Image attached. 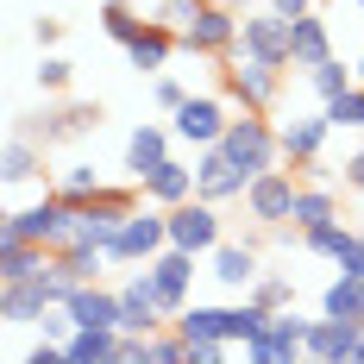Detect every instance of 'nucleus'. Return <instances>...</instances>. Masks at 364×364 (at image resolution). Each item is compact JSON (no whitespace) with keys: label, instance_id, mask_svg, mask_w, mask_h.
Returning <instances> with one entry per match:
<instances>
[{"label":"nucleus","instance_id":"46","mask_svg":"<svg viewBox=\"0 0 364 364\" xmlns=\"http://www.w3.org/2000/svg\"><path fill=\"white\" fill-rule=\"evenodd\" d=\"M352 6H364V0H352Z\"/></svg>","mask_w":364,"mask_h":364},{"label":"nucleus","instance_id":"17","mask_svg":"<svg viewBox=\"0 0 364 364\" xmlns=\"http://www.w3.org/2000/svg\"><path fill=\"white\" fill-rule=\"evenodd\" d=\"M208 277H214L226 295H252V283H257V239H239V245L220 239L214 252H208Z\"/></svg>","mask_w":364,"mask_h":364},{"label":"nucleus","instance_id":"33","mask_svg":"<svg viewBox=\"0 0 364 364\" xmlns=\"http://www.w3.org/2000/svg\"><path fill=\"white\" fill-rule=\"evenodd\" d=\"M327 113H333V126H339V132H364V82H352L346 95H333Z\"/></svg>","mask_w":364,"mask_h":364},{"label":"nucleus","instance_id":"40","mask_svg":"<svg viewBox=\"0 0 364 364\" xmlns=\"http://www.w3.org/2000/svg\"><path fill=\"white\" fill-rule=\"evenodd\" d=\"M32 38H38V50H50V44L63 38V19H38V26H32Z\"/></svg>","mask_w":364,"mask_h":364},{"label":"nucleus","instance_id":"27","mask_svg":"<svg viewBox=\"0 0 364 364\" xmlns=\"http://www.w3.org/2000/svg\"><path fill=\"white\" fill-rule=\"evenodd\" d=\"M170 327L182 333V339H226V327H232V308H208V301H195V308H182ZM232 346V339H226Z\"/></svg>","mask_w":364,"mask_h":364},{"label":"nucleus","instance_id":"23","mask_svg":"<svg viewBox=\"0 0 364 364\" xmlns=\"http://www.w3.org/2000/svg\"><path fill=\"white\" fill-rule=\"evenodd\" d=\"M50 264V245H32L19 232H0V283H19V277H38Z\"/></svg>","mask_w":364,"mask_h":364},{"label":"nucleus","instance_id":"13","mask_svg":"<svg viewBox=\"0 0 364 364\" xmlns=\"http://www.w3.org/2000/svg\"><path fill=\"white\" fill-rule=\"evenodd\" d=\"M245 182L252 176H245L220 145L195 151V195H201V201H220V208H226V201H245Z\"/></svg>","mask_w":364,"mask_h":364},{"label":"nucleus","instance_id":"45","mask_svg":"<svg viewBox=\"0 0 364 364\" xmlns=\"http://www.w3.org/2000/svg\"><path fill=\"white\" fill-rule=\"evenodd\" d=\"M352 364H364V339H358V358H352Z\"/></svg>","mask_w":364,"mask_h":364},{"label":"nucleus","instance_id":"14","mask_svg":"<svg viewBox=\"0 0 364 364\" xmlns=\"http://www.w3.org/2000/svg\"><path fill=\"white\" fill-rule=\"evenodd\" d=\"M170 132H176L182 145L208 151V145H220V132H226V107H220L214 95H188V101L170 113Z\"/></svg>","mask_w":364,"mask_h":364},{"label":"nucleus","instance_id":"25","mask_svg":"<svg viewBox=\"0 0 364 364\" xmlns=\"http://www.w3.org/2000/svg\"><path fill=\"white\" fill-rule=\"evenodd\" d=\"M50 301L32 289V277H19V283H0V321L6 327H38V314H44Z\"/></svg>","mask_w":364,"mask_h":364},{"label":"nucleus","instance_id":"29","mask_svg":"<svg viewBox=\"0 0 364 364\" xmlns=\"http://www.w3.org/2000/svg\"><path fill=\"white\" fill-rule=\"evenodd\" d=\"M101 188H107V182H101V170H95V164H63V170H57V195H63L70 208L95 201Z\"/></svg>","mask_w":364,"mask_h":364},{"label":"nucleus","instance_id":"37","mask_svg":"<svg viewBox=\"0 0 364 364\" xmlns=\"http://www.w3.org/2000/svg\"><path fill=\"white\" fill-rule=\"evenodd\" d=\"M151 364H188V339L182 333H151Z\"/></svg>","mask_w":364,"mask_h":364},{"label":"nucleus","instance_id":"38","mask_svg":"<svg viewBox=\"0 0 364 364\" xmlns=\"http://www.w3.org/2000/svg\"><path fill=\"white\" fill-rule=\"evenodd\" d=\"M151 101H157L164 113H176L182 101H188V88H182L176 75H151Z\"/></svg>","mask_w":364,"mask_h":364},{"label":"nucleus","instance_id":"19","mask_svg":"<svg viewBox=\"0 0 364 364\" xmlns=\"http://www.w3.org/2000/svg\"><path fill=\"white\" fill-rule=\"evenodd\" d=\"M333 57V32H327V19L321 13H301V19H289V70H321Z\"/></svg>","mask_w":364,"mask_h":364},{"label":"nucleus","instance_id":"30","mask_svg":"<svg viewBox=\"0 0 364 364\" xmlns=\"http://www.w3.org/2000/svg\"><path fill=\"white\" fill-rule=\"evenodd\" d=\"M301 245H308L314 257H333V264H339V257H346L352 245H358V232H352V226H339V220H327V226L301 232Z\"/></svg>","mask_w":364,"mask_h":364},{"label":"nucleus","instance_id":"5","mask_svg":"<svg viewBox=\"0 0 364 364\" xmlns=\"http://www.w3.org/2000/svg\"><path fill=\"white\" fill-rule=\"evenodd\" d=\"M226 95L239 101V107L264 113L277 101V88H283V63H264V57H245V50H226Z\"/></svg>","mask_w":364,"mask_h":364},{"label":"nucleus","instance_id":"44","mask_svg":"<svg viewBox=\"0 0 364 364\" xmlns=\"http://www.w3.org/2000/svg\"><path fill=\"white\" fill-rule=\"evenodd\" d=\"M358 82H364V50H358Z\"/></svg>","mask_w":364,"mask_h":364},{"label":"nucleus","instance_id":"41","mask_svg":"<svg viewBox=\"0 0 364 364\" xmlns=\"http://www.w3.org/2000/svg\"><path fill=\"white\" fill-rule=\"evenodd\" d=\"M346 188H358V195H364V145L346 157Z\"/></svg>","mask_w":364,"mask_h":364},{"label":"nucleus","instance_id":"4","mask_svg":"<svg viewBox=\"0 0 364 364\" xmlns=\"http://www.w3.org/2000/svg\"><path fill=\"white\" fill-rule=\"evenodd\" d=\"M70 226H75V208L50 188L44 201H32V208H19V214L0 220V232H19V239H32V245H50V252H63L70 245Z\"/></svg>","mask_w":364,"mask_h":364},{"label":"nucleus","instance_id":"31","mask_svg":"<svg viewBox=\"0 0 364 364\" xmlns=\"http://www.w3.org/2000/svg\"><path fill=\"white\" fill-rule=\"evenodd\" d=\"M327 220H339L333 188H301V195H295V226H301V232H314V226H327Z\"/></svg>","mask_w":364,"mask_h":364},{"label":"nucleus","instance_id":"36","mask_svg":"<svg viewBox=\"0 0 364 364\" xmlns=\"http://www.w3.org/2000/svg\"><path fill=\"white\" fill-rule=\"evenodd\" d=\"M38 88H44V95H63V88H70V75H75V63H63V57H50V50H44V63H38Z\"/></svg>","mask_w":364,"mask_h":364},{"label":"nucleus","instance_id":"8","mask_svg":"<svg viewBox=\"0 0 364 364\" xmlns=\"http://www.w3.org/2000/svg\"><path fill=\"white\" fill-rule=\"evenodd\" d=\"M226 239V226H220V201H201V195H188V201H176L170 208V245H182V252L208 257Z\"/></svg>","mask_w":364,"mask_h":364},{"label":"nucleus","instance_id":"20","mask_svg":"<svg viewBox=\"0 0 364 364\" xmlns=\"http://www.w3.org/2000/svg\"><path fill=\"white\" fill-rule=\"evenodd\" d=\"M63 301H70L75 327H119V289H101V283H75Z\"/></svg>","mask_w":364,"mask_h":364},{"label":"nucleus","instance_id":"21","mask_svg":"<svg viewBox=\"0 0 364 364\" xmlns=\"http://www.w3.org/2000/svg\"><path fill=\"white\" fill-rule=\"evenodd\" d=\"M139 188H145V201H157V208H176V201H188V195H195V164L164 157V164L139 182Z\"/></svg>","mask_w":364,"mask_h":364},{"label":"nucleus","instance_id":"9","mask_svg":"<svg viewBox=\"0 0 364 364\" xmlns=\"http://www.w3.org/2000/svg\"><path fill=\"white\" fill-rule=\"evenodd\" d=\"M295 195H301V182H295V170H264V176L245 182V214L270 232V226H283V220H295Z\"/></svg>","mask_w":364,"mask_h":364},{"label":"nucleus","instance_id":"6","mask_svg":"<svg viewBox=\"0 0 364 364\" xmlns=\"http://www.w3.org/2000/svg\"><path fill=\"white\" fill-rule=\"evenodd\" d=\"M239 19H245V13H232L226 0H201V13H195L176 38H182L188 57H226V50L239 44Z\"/></svg>","mask_w":364,"mask_h":364},{"label":"nucleus","instance_id":"12","mask_svg":"<svg viewBox=\"0 0 364 364\" xmlns=\"http://www.w3.org/2000/svg\"><path fill=\"white\" fill-rule=\"evenodd\" d=\"M232 50H245V57H264V63H283V70H289V19H283L277 6L245 13V19H239V44H232Z\"/></svg>","mask_w":364,"mask_h":364},{"label":"nucleus","instance_id":"1","mask_svg":"<svg viewBox=\"0 0 364 364\" xmlns=\"http://www.w3.org/2000/svg\"><path fill=\"white\" fill-rule=\"evenodd\" d=\"M220 151L245 170V176H264V170H277L283 164V139H277V126L264 119V113H239V119H226V132H220Z\"/></svg>","mask_w":364,"mask_h":364},{"label":"nucleus","instance_id":"16","mask_svg":"<svg viewBox=\"0 0 364 364\" xmlns=\"http://www.w3.org/2000/svg\"><path fill=\"white\" fill-rule=\"evenodd\" d=\"M358 339H364V321L321 314V321H308V358H321V364H346V358H358Z\"/></svg>","mask_w":364,"mask_h":364},{"label":"nucleus","instance_id":"10","mask_svg":"<svg viewBox=\"0 0 364 364\" xmlns=\"http://www.w3.org/2000/svg\"><path fill=\"white\" fill-rule=\"evenodd\" d=\"M13 132H26L38 145H63V139H82V132H101V107H88V101H75V107H38Z\"/></svg>","mask_w":364,"mask_h":364},{"label":"nucleus","instance_id":"2","mask_svg":"<svg viewBox=\"0 0 364 364\" xmlns=\"http://www.w3.org/2000/svg\"><path fill=\"white\" fill-rule=\"evenodd\" d=\"M132 208H139V201H132V188H113V182H107L95 201H82V208H75L70 245H95V252H107L113 232H119V220L132 214ZM70 245H63V252H70Z\"/></svg>","mask_w":364,"mask_h":364},{"label":"nucleus","instance_id":"32","mask_svg":"<svg viewBox=\"0 0 364 364\" xmlns=\"http://www.w3.org/2000/svg\"><path fill=\"white\" fill-rule=\"evenodd\" d=\"M352 82H358V70H346V63H339V57H327V63H321V70H308V88H314V95H321V107H327L333 95H346V88H352Z\"/></svg>","mask_w":364,"mask_h":364},{"label":"nucleus","instance_id":"39","mask_svg":"<svg viewBox=\"0 0 364 364\" xmlns=\"http://www.w3.org/2000/svg\"><path fill=\"white\" fill-rule=\"evenodd\" d=\"M226 358V339H188V364H220Z\"/></svg>","mask_w":364,"mask_h":364},{"label":"nucleus","instance_id":"35","mask_svg":"<svg viewBox=\"0 0 364 364\" xmlns=\"http://www.w3.org/2000/svg\"><path fill=\"white\" fill-rule=\"evenodd\" d=\"M252 301H264V308H295V283H289V277H270V270H257Z\"/></svg>","mask_w":364,"mask_h":364},{"label":"nucleus","instance_id":"42","mask_svg":"<svg viewBox=\"0 0 364 364\" xmlns=\"http://www.w3.org/2000/svg\"><path fill=\"white\" fill-rule=\"evenodd\" d=\"M339 270H346V277H364V232H358V245L339 257Z\"/></svg>","mask_w":364,"mask_h":364},{"label":"nucleus","instance_id":"28","mask_svg":"<svg viewBox=\"0 0 364 364\" xmlns=\"http://www.w3.org/2000/svg\"><path fill=\"white\" fill-rule=\"evenodd\" d=\"M321 314H346V321H364V277H333L327 295H321Z\"/></svg>","mask_w":364,"mask_h":364},{"label":"nucleus","instance_id":"7","mask_svg":"<svg viewBox=\"0 0 364 364\" xmlns=\"http://www.w3.org/2000/svg\"><path fill=\"white\" fill-rule=\"evenodd\" d=\"M252 364H289V358H308V321L295 308H270V321L257 327V339L245 346Z\"/></svg>","mask_w":364,"mask_h":364},{"label":"nucleus","instance_id":"11","mask_svg":"<svg viewBox=\"0 0 364 364\" xmlns=\"http://www.w3.org/2000/svg\"><path fill=\"white\" fill-rule=\"evenodd\" d=\"M327 132H339L327 107L283 119V126H277V139H283V164H295V170H314V164H321V151H327Z\"/></svg>","mask_w":364,"mask_h":364},{"label":"nucleus","instance_id":"34","mask_svg":"<svg viewBox=\"0 0 364 364\" xmlns=\"http://www.w3.org/2000/svg\"><path fill=\"white\" fill-rule=\"evenodd\" d=\"M139 26H145V19H139L126 0H101V32H107V38H119V44H126V38L139 32Z\"/></svg>","mask_w":364,"mask_h":364},{"label":"nucleus","instance_id":"43","mask_svg":"<svg viewBox=\"0 0 364 364\" xmlns=\"http://www.w3.org/2000/svg\"><path fill=\"white\" fill-rule=\"evenodd\" d=\"M270 6H277L283 19H301V13H314V0H270Z\"/></svg>","mask_w":364,"mask_h":364},{"label":"nucleus","instance_id":"22","mask_svg":"<svg viewBox=\"0 0 364 364\" xmlns=\"http://www.w3.org/2000/svg\"><path fill=\"white\" fill-rule=\"evenodd\" d=\"M170 139H176L170 126H151V119H145V126H132V139H126V170L145 182L151 170H157V164L170 157Z\"/></svg>","mask_w":364,"mask_h":364},{"label":"nucleus","instance_id":"24","mask_svg":"<svg viewBox=\"0 0 364 364\" xmlns=\"http://www.w3.org/2000/svg\"><path fill=\"white\" fill-rule=\"evenodd\" d=\"M63 346L70 364H119V327H75Z\"/></svg>","mask_w":364,"mask_h":364},{"label":"nucleus","instance_id":"15","mask_svg":"<svg viewBox=\"0 0 364 364\" xmlns=\"http://www.w3.org/2000/svg\"><path fill=\"white\" fill-rule=\"evenodd\" d=\"M145 270H151V283H157V295H164V308H170V321H176L182 308H188V289H195V252L164 245Z\"/></svg>","mask_w":364,"mask_h":364},{"label":"nucleus","instance_id":"3","mask_svg":"<svg viewBox=\"0 0 364 364\" xmlns=\"http://www.w3.org/2000/svg\"><path fill=\"white\" fill-rule=\"evenodd\" d=\"M164 245H170V208H157V201H151L145 214L132 208V214L119 220V232H113L107 257H113V264H151Z\"/></svg>","mask_w":364,"mask_h":364},{"label":"nucleus","instance_id":"26","mask_svg":"<svg viewBox=\"0 0 364 364\" xmlns=\"http://www.w3.org/2000/svg\"><path fill=\"white\" fill-rule=\"evenodd\" d=\"M0 176L13 182V188H19V182H38L44 176V145L26 139V132H13V139H6V157H0Z\"/></svg>","mask_w":364,"mask_h":364},{"label":"nucleus","instance_id":"18","mask_svg":"<svg viewBox=\"0 0 364 364\" xmlns=\"http://www.w3.org/2000/svg\"><path fill=\"white\" fill-rule=\"evenodd\" d=\"M119 50H126V63H132L139 75H164V63H170V57L182 50V38L170 32L164 19H145V26H139V32L126 38Z\"/></svg>","mask_w":364,"mask_h":364}]
</instances>
